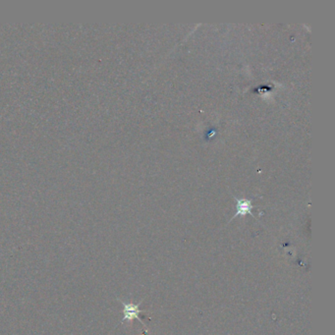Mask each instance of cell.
Returning <instances> with one entry per match:
<instances>
[{"label": "cell", "mask_w": 335, "mask_h": 335, "mask_svg": "<svg viewBox=\"0 0 335 335\" xmlns=\"http://www.w3.org/2000/svg\"><path fill=\"white\" fill-rule=\"evenodd\" d=\"M123 305V313H124V318L122 320L123 322H131L133 320H138L140 323H142L144 326L145 324L141 321L139 314H140V306L142 305V302L139 304H132V303H125L122 302Z\"/></svg>", "instance_id": "1"}, {"label": "cell", "mask_w": 335, "mask_h": 335, "mask_svg": "<svg viewBox=\"0 0 335 335\" xmlns=\"http://www.w3.org/2000/svg\"><path fill=\"white\" fill-rule=\"evenodd\" d=\"M233 199L236 200L237 202V206H236V213L234 214V216L231 218V220H233L234 218H236L237 216L241 215V216H245L247 214L252 215L254 218H257L254 216V214L252 213V210H253V205H252V201L251 200H247V199H237L236 197L233 196ZM230 220V221H231Z\"/></svg>", "instance_id": "2"}]
</instances>
